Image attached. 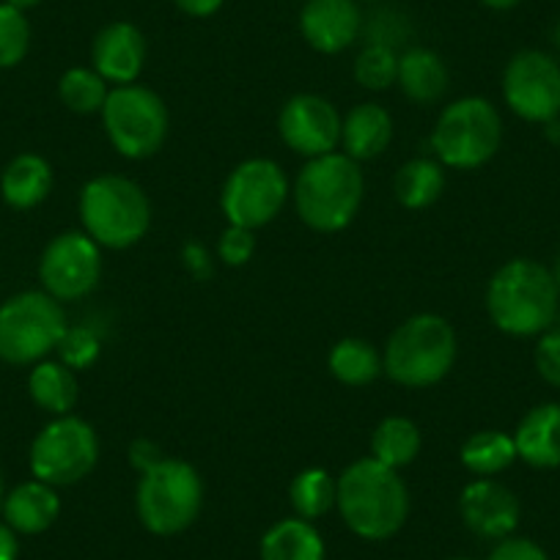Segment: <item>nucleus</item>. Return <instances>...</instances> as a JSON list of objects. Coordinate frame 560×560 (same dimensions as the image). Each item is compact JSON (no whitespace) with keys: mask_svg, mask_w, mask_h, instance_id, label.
I'll list each match as a JSON object with an SVG mask.
<instances>
[{"mask_svg":"<svg viewBox=\"0 0 560 560\" xmlns=\"http://www.w3.org/2000/svg\"><path fill=\"white\" fill-rule=\"evenodd\" d=\"M560 289L552 269L536 258H511L487 287V314L511 338H538L555 325Z\"/></svg>","mask_w":560,"mask_h":560,"instance_id":"nucleus-1","label":"nucleus"},{"mask_svg":"<svg viewBox=\"0 0 560 560\" xmlns=\"http://www.w3.org/2000/svg\"><path fill=\"white\" fill-rule=\"evenodd\" d=\"M409 489L398 470L363 456L338 476L336 509L354 536L387 541L409 516Z\"/></svg>","mask_w":560,"mask_h":560,"instance_id":"nucleus-2","label":"nucleus"},{"mask_svg":"<svg viewBox=\"0 0 560 560\" xmlns=\"http://www.w3.org/2000/svg\"><path fill=\"white\" fill-rule=\"evenodd\" d=\"M300 220L316 234H338L358 218L365 198L360 163L343 152L314 158L303 165L292 187Z\"/></svg>","mask_w":560,"mask_h":560,"instance_id":"nucleus-3","label":"nucleus"},{"mask_svg":"<svg viewBox=\"0 0 560 560\" xmlns=\"http://www.w3.org/2000/svg\"><path fill=\"white\" fill-rule=\"evenodd\" d=\"M459 336L440 314H415L390 332L382 352V369L396 385L427 390L454 371Z\"/></svg>","mask_w":560,"mask_h":560,"instance_id":"nucleus-4","label":"nucleus"},{"mask_svg":"<svg viewBox=\"0 0 560 560\" xmlns=\"http://www.w3.org/2000/svg\"><path fill=\"white\" fill-rule=\"evenodd\" d=\"M80 223L100 247L127 250L152 229V201L129 176H94L80 190Z\"/></svg>","mask_w":560,"mask_h":560,"instance_id":"nucleus-5","label":"nucleus"},{"mask_svg":"<svg viewBox=\"0 0 560 560\" xmlns=\"http://www.w3.org/2000/svg\"><path fill=\"white\" fill-rule=\"evenodd\" d=\"M203 509V481L185 459L165 456L152 470L140 472L135 511L140 525L154 536L185 533Z\"/></svg>","mask_w":560,"mask_h":560,"instance_id":"nucleus-6","label":"nucleus"},{"mask_svg":"<svg viewBox=\"0 0 560 560\" xmlns=\"http://www.w3.org/2000/svg\"><path fill=\"white\" fill-rule=\"evenodd\" d=\"M503 143V116L487 96H462L440 113L432 149L443 168H483Z\"/></svg>","mask_w":560,"mask_h":560,"instance_id":"nucleus-7","label":"nucleus"},{"mask_svg":"<svg viewBox=\"0 0 560 560\" xmlns=\"http://www.w3.org/2000/svg\"><path fill=\"white\" fill-rule=\"evenodd\" d=\"M100 116L110 147L127 160L152 158L168 140V105L147 85L129 83L110 89Z\"/></svg>","mask_w":560,"mask_h":560,"instance_id":"nucleus-8","label":"nucleus"},{"mask_svg":"<svg viewBox=\"0 0 560 560\" xmlns=\"http://www.w3.org/2000/svg\"><path fill=\"white\" fill-rule=\"evenodd\" d=\"M67 311L47 292H20L0 305V360L36 365L56 352L67 332Z\"/></svg>","mask_w":560,"mask_h":560,"instance_id":"nucleus-9","label":"nucleus"},{"mask_svg":"<svg viewBox=\"0 0 560 560\" xmlns=\"http://www.w3.org/2000/svg\"><path fill=\"white\" fill-rule=\"evenodd\" d=\"M100 462V438L89 420L78 415L52 418L34 438L28 454L31 472L36 481L50 487H74L94 472Z\"/></svg>","mask_w":560,"mask_h":560,"instance_id":"nucleus-10","label":"nucleus"},{"mask_svg":"<svg viewBox=\"0 0 560 560\" xmlns=\"http://www.w3.org/2000/svg\"><path fill=\"white\" fill-rule=\"evenodd\" d=\"M289 196L292 187L283 168L269 158H250L229 174L220 192V207L229 225L258 231L278 218Z\"/></svg>","mask_w":560,"mask_h":560,"instance_id":"nucleus-11","label":"nucleus"},{"mask_svg":"<svg viewBox=\"0 0 560 560\" xmlns=\"http://www.w3.org/2000/svg\"><path fill=\"white\" fill-rule=\"evenodd\" d=\"M503 100L530 124L560 118V61L544 50H520L503 69Z\"/></svg>","mask_w":560,"mask_h":560,"instance_id":"nucleus-12","label":"nucleus"},{"mask_svg":"<svg viewBox=\"0 0 560 560\" xmlns=\"http://www.w3.org/2000/svg\"><path fill=\"white\" fill-rule=\"evenodd\" d=\"M102 247L85 231H63L39 258V280L58 303L83 300L100 287Z\"/></svg>","mask_w":560,"mask_h":560,"instance_id":"nucleus-13","label":"nucleus"},{"mask_svg":"<svg viewBox=\"0 0 560 560\" xmlns=\"http://www.w3.org/2000/svg\"><path fill=\"white\" fill-rule=\"evenodd\" d=\"M343 116L319 94H298L280 107L278 135L294 154L305 160L325 158L341 147Z\"/></svg>","mask_w":560,"mask_h":560,"instance_id":"nucleus-14","label":"nucleus"},{"mask_svg":"<svg viewBox=\"0 0 560 560\" xmlns=\"http://www.w3.org/2000/svg\"><path fill=\"white\" fill-rule=\"evenodd\" d=\"M459 514L467 530L489 541L514 536L522 520L520 498L494 478H476L459 494Z\"/></svg>","mask_w":560,"mask_h":560,"instance_id":"nucleus-15","label":"nucleus"},{"mask_svg":"<svg viewBox=\"0 0 560 560\" xmlns=\"http://www.w3.org/2000/svg\"><path fill=\"white\" fill-rule=\"evenodd\" d=\"M303 39L322 56H338L358 42L363 14L354 0H308L300 12Z\"/></svg>","mask_w":560,"mask_h":560,"instance_id":"nucleus-16","label":"nucleus"},{"mask_svg":"<svg viewBox=\"0 0 560 560\" xmlns=\"http://www.w3.org/2000/svg\"><path fill=\"white\" fill-rule=\"evenodd\" d=\"M149 58V45L147 36L138 25L132 23H118L105 25V28L96 34L94 47H91V61L94 69L107 80V83L116 85H129L143 74Z\"/></svg>","mask_w":560,"mask_h":560,"instance_id":"nucleus-17","label":"nucleus"},{"mask_svg":"<svg viewBox=\"0 0 560 560\" xmlns=\"http://www.w3.org/2000/svg\"><path fill=\"white\" fill-rule=\"evenodd\" d=\"M516 456L533 470L560 467V404H536L522 415L514 432Z\"/></svg>","mask_w":560,"mask_h":560,"instance_id":"nucleus-18","label":"nucleus"},{"mask_svg":"<svg viewBox=\"0 0 560 560\" xmlns=\"http://www.w3.org/2000/svg\"><path fill=\"white\" fill-rule=\"evenodd\" d=\"M58 514H61L58 489L45 481H36V478L14 487L3 498V509H0L3 522L23 536H39V533L50 530Z\"/></svg>","mask_w":560,"mask_h":560,"instance_id":"nucleus-19","label":"nucleus"},{"mask_svg":"<svg viewBox=\"0 0 560 560\" xmlns=\"http://www.w3.org/2000/svg\"><path fill=\"white\" fill-rule=\"evenodd\" d=\"M393 140V116L380 102H360L343 116L341 149L354 163L376 160Z\"/></svg>","mask_w":560,"mask_h":560,"instance_id":"nucleus-20","label":"nucleus"},{"mask_svg":"<svg viewBox=\"0 0 560 560\" xmlns=\"http://www.w3.org/2000/svg\"><path fill=\"white\" fill-rule=\"evenodd\" d=\"M404 96L415 105H432L440 102L448 91L451 74L443 58L429 47H409L398 56V78Z\"/></svg>","mask_w":560,"mask_h":560,"instance_id":"nucleus-21","label":"nucleus"},{"mask_svg":"<svg viewBox=\"0 0 560 560\" xmlns=\"http://www.w3.org/2000/svg\"><path fill=\"white\" fill-rule=\"evenodd\" d=\"M52 168L39 154H18L0 174V196L12 209H34L47 201L52 190Z\"/></svg>","mask_w":560,"mask_h":560,"instance_id":"nucleus-22","label":"nucleus"},{"mask_svg":"<svg viewBox=\"0 0 560 560\" xmlns=\"http://www.w3.org/2000/svg\"><path fill=\"white\" fill-rule=\"evenodd\" d=\"M261 560H325V538L316 530L314 522L289 516L280 520L264 533Z\"/></svg>","mask_w":560,"mask_h":560,"instance_id":"nucleus-23","label":"nucleus"},{"mask_svg":"<svg viewBox=\"0 0 560 560\" xmlns=\"http://www.w3.org/2000/svg\"><path fill=\"white\" fill-rule=\"evenodd\" d=\"M28 393L36 407L50 412L52 418L72 415L80 398L78 374L61 360H42L28 374Z\"/></svg>","mask_w":560,"mask_h":560,"instance_id":"nucleus-24","label":"nucleus"},{"mask_svg":"<svg viewBox=\"0 0 560 560\" xmlns=\"http://www.w3.org/2000/svg\"><path fill=\"white\" fill-rule=\"evenodd\" d=\"M445 190V171L438 160L429 158H415L407 160L401 168L393 176V192H396V201L404 209H429L432 203L440 201Z\"/></svg>","mask_w":560,"mask_h":560,"instance_id":"nucleus-25","label":"nucleus"},{"mask_svg":"<svg viewBox=\"0 0 560 560\" xmlns=\"http://www.w3.org/2000/svg\"><path fill=\"white\" fill-rule=\"evenodd\" d=\"M459 459L462 467L476 478H494L509 470L520 456H516L514 434L500 432V429H483L462 443Z\"/></svg>","mask_w":560,"mask_h":560,"instance_id":"nucleus-26","label":"nucleus"},{"mask_svg":"<svg viewBox=\"0 0 560 560\" xmlns=\"http://www.w3.org/2000/svg\"><path fill=\"white\" fill-rule=\"evenodd\" d=\"M420 448H423V438H420L418 423L404 415H390V418L380 420V427L371 434V459L382 462L393 470L412 465Z\"/></svg>","mask_w":560,"mask_h":560,"instance_id":"nucleus-27","label":"nucleus"},{"mask_svg":"<svg viewBox=\"0 0 560 560\" xmlns=\"http://www.w3.org/2000/svg\"><path fill=\"white\" fill-rule=\"evenodd\" d=\"M327 369L341 385L365 387L382 374V354L363 338H341L327 354Z\"/></svg>","mask_w":560,"mask_h":560,"instance_id":"nucleus-28","label":"nucleus"},{"mask_svg":"<svg viewBox=\"0 0 560 560\" xmlns=\"http://www.w3.org/2000/svg\"><path fill=\"white\" fill-rule=\"evenodd\" d=\"M338 478H332L325 467H308L298 472L289 487V500L300 520L316 522L336 509Z\"/></svg>","mask_w":560,"mask_h":560,"instance_id":"nucleus-29","label":"nucleus"},{"mask_svg":"<svg viewBox=\"0 0 560 560\" xmlns=\"http://www.w3.org/2000/svg\"><path fill=\"white\" fill-rule=\"evenodd\" d=\"M107 94H110L107 80L102 78L96 69L72 67L61 74V80H58V96H61L63 105L72 113H78V116H94V113H102Z\"/></svg>","mask_w":560,"mask_h":560,"instance_id":"nucleus-30","label":"nucleus"},{"mask_svg":"<svg viewBox=\"0 0 560 560\" xmlns=\"http://www.w3.org/2000/svg\"><path fill=\"white\" fill-rule=\"evenodd\" d=\"M398 78V56L387 45H365L354 58V80L369 91H385Z\"/></svg>","mask_w":560,"mask_h":560,"instance_id":"nucleus-31","label":"nucleus"},{"mask_svg":"<svg viewBox=\"0 0 560 560\" xmlns=\"http://www.w3.org/2000/svg\"><path fill=\"white\" fill-rule=\"evenodd\" d=\"M31 50V25L25 12L0 3V69H12L25 61Z\"/></svg>","mask_w":560,"mask_h":560,"instance_id":"nucleus-32","label":"nucleus"},{"mask_svg":"<svg viewBox=\"0 0 560 560\" xmlns=\"http://www.w3.org/2000/svg\"><path fill=\"white\" fill-rule=\"evenodd\" d=\"M56 352L61 354V363L69 365V369L78 374V371L91 369V365L100 360L102 343L91 327L78 325V327H67V332H63V338H61V343H58Z\"/></svg>","mask_w":560,"mask_h":560,"instance_id":"nucleus-33","label":"nucleus"},{"mask_svg":"<svg viewBox=\"0 0 560 560\" xmlns=\"http://www.w3.org/2000/svg\"><path fill=\"white\" fill-rule=\"evenodd\" d=\"M258 240L256 231L240 229V225H229V229L220 234L218 242V258L225 264V267H245L247 261L256 253Z\"/></svg>","mask_w":560,"mask_h":560,"instance_id":"nucleus-34","label":"nucleus"},{"mask_svg":"<svg viewBox=\"0 0 560 560\" xmlns=\"http://www.w3.org/2000/svg\"><path fill=\"white\" fill-rule=\"evenodd\" d=\"M533 363H536L538 376L547 382L549 387L560 390V327H549L541 332L533 349Z\"/></svg>","mask_w":560,"mask_h":560,"instance_id":"nucleus-35","label":"nucleus"},{"mask_svg":"<svg viewBox=\"0 0 560 560\" xmlns=\"http://www.w3.org/2000/svg\"><path fill=\"white\" fill-rule=\"evenodd\" d=\"M489 560H549V555L536 541H530V538L509 536L503 541H498V547L492 549Z\"/></svg>","mask_w":560,"mask_h":560,"instance_id":"nucleus-36","label":"nucleus"},{"mask_svg":"<svg viewBox=\"0 0 560 560\" xmlns=\"http://www.w3.org/2000/svg\"><path fill=\"white\" fill-rule=\"evenodd\" d=\"M182 258H185V267H187V272L192 275V278L203 280L209 272H212V256H209L207 247L198 245V242H187Z\"/></svg>","mask_w":560,"mask_h":560,"instance_id":"nucleus-37","label":"nucleus"},{"mask_svg":"<svg viewBox=\"0 0 560 560\" xmlns=\"http://www.w3.org/2000/svg\"><path fill=\"white\" fill-rule=\"evenodd\" d=\"M129 456H132V465L138 467L140 472L152 470L158 462L165 459L163 451H160L154 443H149V440H135L132 448H129Z\"/></svg>","mask_w":560,"mask_h":560,"instance_id":"nucleus-38","label":"nucleus"},{"mask_svg":"<svg viewBox=\"0 0 560 560\" xmlns=\"http://www.w3.org/2000/svg\"><path fill=\"white\" fill-rule=\"evenodd\" d=\"M174 3L182 9V12L198 20L212 18V14H218L220 7H223V0H174Z\"/></svg>","mask_w":560,"mask_h":560,"instance_id":"nucleus-39","label":"nucleus"},{"mask_svg":"<svg viewBox=\"0 0 560 560\" xmlns=\"http://www.w3.org/2000/svg\"><path fill=\"white\" fill-rule=\"evenodd\" d=\"M18 555H20L18 530H12L7 522L0 520V560H18Z\"/></svg>","mask_w":560,"mask_h":560,"instance_id":"nucleus-40","label":"nucleus"},{"mask_svg":"<svg viewBox=\"0 0 560 560\" xmlns=\"http://www.w3.org/2000/svg\"><path fill=\"white\" fill-rule=\"evenodd\" d=\"M481 3H483V7L494 9V12H509V9L520 7L522 0H481Z\"/></svg>","mask_w":560,"mask_h":560,"instance_id":"nucleus-41","label":"nucleus"},{"mask_svg":"<svg viewBox=\"0 0 560 560\" xmlns=\"http://www.w3.org/2000/svg\"><path fill=\"white\" fill-rule=\"evenodd\" d=\"M9 7L20 9V12H28V9H36L42 3V0H7Z\"/></svg>","mask_w":560,"mask_h":560,"instance_id":"nucleus-42","label":"nucleus"},{"mask_svg":"<svg viewBox=\"0 0 560 560\" xmlns=\"http://www.w3.org/2000/svg\"><path fill=\"white\" fill-rule=\"evenodd\" d=\"M552 275H555V283H558V289H560V253H558V258H555Z\"/></svg>","mask_w":560,"mask_h":560,"instance_id":"nucleus-43","label":"nucleus"},{"mask_svg":"<svg viewBox=\"0 0 560 560\" xmlns=\"http://www.w3.org/2000/svg\"><path fill=\"white\" fill-rule=\"evenodd\" d=\"M552 42H555V47H558V50H560V23L555 25V31H552Z\"/></svg>","mask_w":560,"mask_h":560,"instance_id":"nucleus-44","label":"nucleus"},{"mask_svg":"<svg viewBox=\"0 0 560 560\" xmlns=\"http://www.w3.org/2000/svg\"><path fill=\"white\" fill-rule=\"evenodd\" d=\"M3 498H7V489H3V478H0V509H3Z\"/></svg>","mask_w":560,"mask_h":560,"instance_id":"nucleus-45","label":"nucleus"},{"mask_svg":"<svg viewBox=\"0 0 560 560\" xmlns=\"http://www.w3.org/2000/svg\"><path fill=\"white\" fill-rule=\"evenodd\" d=\"M448 560H470V558H448Z\"/></svg>","mask_w":560,"mask_h":560,"instance_id":"nucleus-46","label":"nucleus"}]
</instances>
